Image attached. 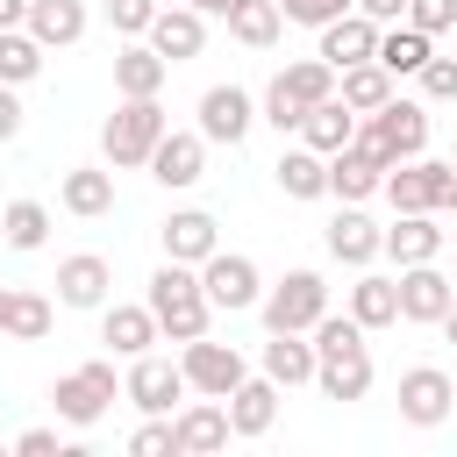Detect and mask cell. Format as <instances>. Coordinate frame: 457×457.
Wrapping results in <instances>:
<instances>
[{
    "instance_id": "46",
    "label": "cell",
    "mask_w": 457,
    "mask_h": 457,
    "mask_svg": "<svg viewBox=\"0 0 457 457\" xmlns=\"http://www.w3.org/2000/svg\"><path fill=\"white\" fill-rule=\"evenodd\" d=\"M14 450H21V457H50V450H57V428H21Z\"/></svg>"
},
{
    "instance_id": "7",
    "label": "cell",
    "mask_w": 457,
    "mask_h": 457,
    "mask_svg": "<svg viewBox=\"0 0 457 457\" xmlns=\"http://www.w3.org/2000/svg\"><path fill=\"white\" fill-rule=\"evenodd\" d=\"M200 293L214 300V314H243L264 300V278L243 250H214V257H200Z\"/></svg>"
},
{
    "instance_id": "22",
    "label": "cell",
    "mask_w": 457,
    "mask_h": 457,
    "mask_svg": "<svg viewBox=\"0 0 457 457\" xmlns=\"http://www.w3.org/2000/svg\"><path fill=\"white\" fill-rule=\"evenodd\" d=\"M107 286H114V264L93 257V250H79V257L57 264V300L64 307H107Z\"/></svg>"
},
{
    "instance_id": "19",
    "label": "cell",
    "mask_w": 457,
    "mask_h": 457,
    "mask_svg": "<svg viewBox=\"0 0 457 457\" xmlns=\"http://www.w3.org/2000/svg\"><path fill=\"white\" fill-rule=\"evenodd\" d=\"M371 50H378V21H371V14H357V7H350V14L321 21V50H314L321 64H336V71H343V64H364Z\"/></svg>"
},
{
    "instance_id": "44",
    "label": "cell",
    "mask_w": 457,
    "mask_h": 457,
    "mask_svg": "<svg viewBox=\"0 0 457 457\" xmlns=\"http://www.w3.org/2000/svg\"><path fill=\"white\" fill-rule=\"evenodd\" d=\"M414 79H421V93H428V100H457V57H428Z\"/></svg>"
},
{
    "instance_id": "40",
    "label": "cell",
    "mask_w": 457,
    "mask_h": 457,
    "mask_svg": "<svg viewBox=\"0 0 457 457\" xmlns=\"http://www.w3.org/2000/svg\"><path fill=\"white\" fill-rule=\"evenodd\" d=\"M300 114H307V107H300V100L271 79V86H264V100H257V121H271L278 136H300Z\"/></svg>"
},
{
    "instance_id": "45",
    "label": "cell",
    "mask_w": 457,
    "mask_h": 457,
    "mask_svg": "<svg viewBox=\"0 0 457 457\" xmlns=\"http://www.w3.org/2000/svg\"><path fill=\"white\" fill-rule=\"evenodd\" d=\"M150 14H157V0H107L114 36H143V29H150Z\"/></svg>"
},
{
    "instance_id": "43",
    "label": "cell",
    "mask_w": 457,
    "mask_h": 457,
    "mask_svg": "<svg viewBox=\"0 0 457 457\" xmlns=\"http://www.w3.org/2000/svg\"><path fill=\"white\" fill-rule=\"evenodd\" d=\"M400 21H414L421 36H443L450 21H457V0H407V14Z\"/></svg>"
},
{
    "instance_id": "3",
    "label": "cell",
    "mask_w": 457,
    "mask_h": 457,
    "mask_svg": "<svg viewBox=\"0 0 457 457\" xmlns=\"http://www.w3.org/2000/svg\"><path fill=\"white\" fill-rule=\"evenodd\" d=\"M357 143H364L371 157H386V164H400V157H421V150H428V107L393 93L386 107H371V114L357 121Z\"/></svg>"
},
{
    "instance_id": "55",
    "label": "cell",
    "mask_w": 457,
    "mask_h": 457,
    "mask_svg": "<svg viewBox=\"0 0 457 457\" xmlns=\"http://www.w3.org/2000/svg\"><path fill=\"white\" fill-rule=\"evenodd\" d=\"M450 29H457V21H450Z\"/></svg>"
},
{
    "instance_id": "38",
    "label": "cell",
    "mask_w": 457,
    "mask_h": 457,
    "mask_svg": "<svg viewBox=\"0 0 457 457\" xmlns=\"http://www.w3.org/2000/svg\"><path fill=\"white\" fill-rule=\"evenodd\" d=\"M50 321H57V314H50L43 293H14V307H7V336H14V343H43Z\"/></svg>"
},
{
    "instance_id": "52",
    "label": "cell",
    "mask_w": 457,
    "mask_h": 457,
    "mask_svg": "<svg viewBox=\"0 0 457 457\" xmlns=\"http://www.w3.org/2000/svg\"><path fill=\"white\" fill-rule=\"evenodd\" d=\"M7 307H14V286H0V336H7Z\"/></svg>"
},
{
    "instance_id": "24",
    "label": "cell",
    "mask_w": 457,
    "mask_h": 457,
    "mask_svg": "<svg viewBox=\"0 0 457 457\" xmlns=\"http://www.w3.org/2000/svg\"><path fill=\"white\" fill-rule=\"evenodd\" d=\"M57 200H64V214L100 221V214H114V171H100V164H71L64 186H57Z\"/></svg>"
},
{
    "instance_id": "26",
    "label": "cell",
    "mask_w": 457,
    "mask_h": 457,
    "mask_svg": "<svg viewBox=\"0 0 457 457\" xmlns=\"http://www.w3.org/2000/svg\"><path fill=\"white\" fill-rule=\"evenodd\" d=\"M371 57H378V64H386L393 79H414V71H421V64L436 57V36H421L414 21H386V29H378V50H371Z\"/></svg>"
},
{
    "instance_id": "50",
    "label": "cell",
    "mask_w": 457,
    "mask_h": 457,
    "mask_svg": "<svg viewBox=\"0 0 457 457\" xmlns=\"http://www.w3.org/2000/svg\"><path fill=\"white\" fill-rule=\"evenodd\" d=\"M186 7H200V14H221V21H228V14L243 7V0H186Z\"/></svg>"
},
{
    "instance_id": "32",
    "label": "cell",
    "mask_w": 457,
    "mask_h": 457,
    "mask_svg": "<svg viewBox=\"0 0 457 457\" xmlns=\"http://www.w3.org/2000/svg\"><path fill=\"white\" fill-rule=\"evenodd\" d=\"M271 179H278L286 200H321V193H328V157L300 143V150H286V157L271 164Z\"/></svg>"
},
{
    "instance_id": "29",
    "label": "cell",
    "mask_w": 457,
    "mask_h": 457,
    "mask_svg": "<svg viewBox=\"0 0 457 457\" xmlns=\"http://www.w3.org/2000/svg\"><path fill=\"white\" fill-rule=\"evenodd\" d=\"M336 100H343L350 114H371V107H386V100H393V71H386L378 57L343 64V71H336Z\"/></svg>"
},
{
    "instance_id": "39",
    "label": "cell",
    "mask_w": 457,
    "mask_h": 457,
    "mask_svg": "<svg viewBox=\"0 0 457 457\" xmlns=\"http://www.w3.org/2000/svg\"><path fill=\"white\" fill-rule=\"evenodd\" d=\"M307 336H314V357H343V350H364V328H357L350 314H321Z\"/></svg>"
},
{
    "instance_id": "20",
    "label": "cell",
    "mask_w": 457,
    "mask_h": 457,
    "mask_svg": "<svg viewBox=\"0 0 457 457\" xmlns=\"http://www.w3.org/2000/svg\"><path fill=\"white\" fill-rule=\"evenodd\" d=\"M221 407H228V436H271V421H278V386H271L264 371H257V378L243 371V386H236Z\"/></svg>"
},
{
    "instance_id": "13",
    "label": "cell",
    "mask_w": 457,
    "mask_h": 457,
    "mask_svg": "<svg viewBox=\"0 0 457 457\" xmlns=\"http://www.w3.org/2000/svg\"><path fill=\"white\" fill-rule=\"evenodd\" d=\"M250 121H257V100H250L243 86H207V93H200V136H207V143H228V150H236V143L250 136Z\"/></svg>"
},
{
    "instance_id": "4",
    "label": "cell",
    "mask_w": 457,
    "mask_h": 457,
    "mask_svg": "<svg viewBox=\"0 0 457 457\" xmlns=\"http://www.w3.org/2000/svg\"><path fill=\"white\" fill-rule=\"evenodd\" d=\"M50 400H57V421H71V428H93L114 400H121V378H114V364L107 357H93V364H79V371H64L57 386H50Z\"/></svg>"
},
{
    "instance_id": "14",
    "label": "cell",
    "mask_w": 457,
    "mask_h": 457,
    "mask_svg": "<svg viewBox=\"0 0 457 457\" xmlns=\"http://www.w3.org/2000/svg\"><path fill=\"white\" fill-rule=\"evenodd\" d=\"M321 243H328V257H336V264H350V271H364V264L378 257V243H386V228H378V221H371V214H364L357 200H343V214H336V221L321 228Z\"/></svg>"
},
{
    "instance_id": "30",
    "label": "cell",
    "mask_w": 457,
    "mask_h": 457,
    "mask_svg": "<svg viewBox=\"0 0 457 457\" xmlns=\"http://www.w3.org/2000/svg\"><path fill=\"white\" fill-rule=\"evenodd\" d=\"M357 328H393L400 321V286L393 278H378V271H357V286H350V307H343Z\"/></svg>"
},
{
    "instance_id": "1",
    "label": "cell",
    "mask_w": 457,
    "mask_h": 457,
    "mask_svg": "<svg viewBox=\"0 0 457 457\" xmlns=\"http://www.w3.org/2000/svg\"><path fill=\"white\" fill-rule=\"evenodd\" d=\"M143 307L157 314V343H193V336H207V321H214V300L200 293V264H171V257L150 271Z\"/></svg>"
},
{
    "instance_id": "42",
    "label": "cell",
    "mask_w": 457,
    "mask_h": 457,
    "mask_svg": "<svg viewBox=\"0 0 457 457\" xmlns=\"http://www.w3.org/2000/svg\"><path fill=\"white\" fill-rule=\"evenodd\" d=\"M357 0H278V14L286 21H300V29H321V21H336V14H350Z\"/></svg>"
},
{
    "instance_id": "9",
    "label": "cell",
    "mask_w": 457,
    "mask_h": 457,
    "mask_svg": "<svg viewBox=\"0 0 457 457\" xmlns=\"http://www.w3.org/2000/svg\"><path fill=\"white\" fill-rule=\"evenodd\" d=\"M143 171H150L164 193H186V186H200V171H207V136H200V129H164Z\"/></svg>"
},
{
    "instance_id": "54",
    "label": "cell",
    "mask_w": 457,
    "mask_h": 457,
    "mask_svg": "<svg viewBox=\"0 0 457 457\" xmlns=\"http://www.w3.org/2000/svg\"><path fill=\"white\" fill-rule=\"evenodd\" d=\"M450 171H457V150H450Z\"/></svg>"
},
{
    "instance_id": "18",
    "label": "cell",
    "mask_w": 457,
    "mask_h": 457,
    "mask_svg": "<svg viewBox=\"0 0 457 457\" xmlns=\"http://www.w3.org/2000/svg\"><path fill=\"white\" fill-rule=\"evenodd\" d=\"M157 243H164V257H171V264H200V257H214V250H221V236H214V214H207V207H179V214H164Z\"/></svg>"
},
{
    "instance_id": "6",
    "label": "cell",
    "mask_w": 457,
    "mask_h": 457,
    "mask_svg": "<svg viewBox=\"0 0 457 457\" xmlns=\"http://www.w3.org/2000/svg\"><path fill=\"white\" fill-rule=\"evenodd\" d=\"M257 307H264V328H300V336H307V328L328 314V278H321V271H286Z\"/></svg>"
},
{
    "instance_id": "12",
    "label": "cell",
    "mask_w": 457,
    "mask_h": 457,
    "mask_svg": "<svg viewBox=\"0 0 457 457\" xmlns=\"http://www.w3.org/2000/svg\"><path fill=\"white\" fill-rule=\"evenodd\" d=\"M143 43L164 57V64H186V57H200V43H207V14L200 7H157L150 14V29H143Z\"/></svg>"
},
{
    "instance_id": "17",
    "label": "cell",
    "mask_w": 457,
    "mask_h": 457,
    "mask_svg": "<svg viewBox=\"0 0 457 457\" xmlns=\"http://www.w3.org/2000/svg\"><path fill=\"white\" fill-rule=\"evenodd\" d=\"M386 171H393V164L371 157L357 136H350L343 150H328V193H336V200H371V193L386 186Z\"/></svg>"
},
{
    "instance_id": "11",
    "label": "cell",
    "mask_w": 457,
    "mask_h": 457,
    "mask_svg": "<svg viewBox=\"0 0 457 457\" xmlns=\"http://www.w3.org/2000/svg\"><path fill=\"white\" fill-rule=\"evenodd\" d=\"M450 407H457V378H450V371H436V364L400 371V421H414V428H443Z\"/></svg>"
},
{
    "instance_id": "49",
    "label": "cell",
    "mask_w": 457,
    "mask_h": 457,
    "mask_svg": "<svg viewBox=\"0 0 457 457\" xmlns=\"http://www.w3.org/2000/svg\"><path fill=\"white\" fill-rule=\"evenodd\" d=\"M29 21V0H0V29H21Z\"/></svg>"
},
{
    "instance_id": "8",
    "label": "cell",
    "mask_w": 457,
    "mask_h": 457,
    "mask_svg": "<svg viewBox=\"0 0 457 457\" xmlns=\"http://www.w3.org/2000/svg\"><path fill=\"white\" fill-rule=\"evenodd\" d=\"M179 371H186V393L228 400V393L243 386V350H236V343H207V336H193V343H179Z\"/></svg>"
},
{
    "instance_id": "34",
    "label": "cell",
    "mask_w": 457,
    "mask_h": 457,
    "mask_svg": "<svg viewBox=\"0 0 457 457\" xmlns=\"http://www.w3.org/2000/svg\"><path fill=\"white\" fill-rule=\"evenodd\" d=\"M0 236H7V250H43L50 243V207L43 200H7L0 207Z\"/></svg>"
},
{
    "instance_id": "21",
    "label": "cell",
    "mask_w": 457,
    "mask_h": 457,
    "mask_svg": "<svg viewBox=\"0 0 457 457\" xmlns=\"http://www.w3.org/2000/svg\"><path fill=\"white\" fill-rule=\"evenodd\" d=\"M164 79H171V64H164L150 43L129 36V43L114 50V93H121V100H150V93H164Z\"/></svg>"
},
{
    "instance_id": "33",
    "label": "cell",
    "mask_w": 457,
    "mask_h": 457,
    "mask_svg": "<svg viewBox=\"0 0 457 457\" xmlns=\"http://www.w3.org/2000/svg\"><path fill=\"white\" fill-rule=\"evenodd\" d=\"M314 386H321V400H364V393H371V350L321 357V364H314Z\"/></svg>"
},
{
    "instance_id": "5",
    "label": "cell",
    "mask_w": 457,
    "mask_h": 457,
    "mask_svg": "<svg viewBox=\"0 0 457 457\" xmlns=\"http://www.w3.org/2000/svg\"><path fill=\"white\" fill-rule=\"evenodd\" d=\"M450 186H457V171H450V157L436 164V157H400L393 171H386V200H393V214H436L443 200H450Z\"/></svg>"
},
{
    "instance_id": "23",
    "label": "cell",
    "mask_w": 457,
    "mask_h": 457,
    "mask_svg": "<svg viewBox=\"0 0 457 457\" xmlns=\"http://www.w3.org/2000/svg\"><path fill=\"white\" fill-rule=\"evenodd\" d=\"M86 21H93L86 0H29V21H21V29H29L43 50H71V43L86 36Z\"/></svg>"
},
{
    "instance_id": "35",
    "label": "cell",
    "mask_w": 457,
    "mask_h": 457,
    "mask_svg": "<svg viewBox=\"0 0 457 457\" xmlns=\"http://www.w3.org/2000/svg\"><path fill=\"white\" fill-rule=\"evenodd\" d=\"M278 29H286L278 0H243V7L228 14V36H236L243 50H271V43H278Z\"/></svg>"
},
{
    "instance_id": "48",
    "label": "cell",
    "mask_w": 457,
    "mask_h": 457,
    "mask_svg": "<svg viewBox=\"0 0 457 457\" xmlns=\"http://www.w3.org/2000/svg\"><path fill=\"white\" fill-rule=\"evenodd\" d=\"M357 14H371V21L386 29V21H400V14H407V0H357Z\"/></svg>"
},
{
    "instance_id": "10",
    "label": "cell",
    "mask_w": 457,
    "mask_h": 457,
    "mask_svg": "<svg viewBox=\"0 0 457 457\" xmlns=\"http://www.w3.org/2000/svg\"><path fill=\"white\" fill-rule=\"evenodd\" d=\"M121 400L129 407H143V414H171L179 400H186V371L171 364V357H129V378H121Z\"/></svg>"
},
{
    "instance_id": "51",
    "label": "cell",
    "mask_w": 457,
    "mask_h": 457,
    "mask_svg": "<svg viewBox=\"0 0 457 457\" xmlns=\"http://www.w3.org/2000/svg\"><path fill=\"white\" fill-rule=\"evenodd\" d=\"M436 328H443V336H450V343H457V300H450V307H443V321H436Z\"/></svg>"
},
{
    "instance_id": "47",
    "label": "cell",
    "mask_w": 457,
    "mask_h": 457,
    "mask_svg": "<svg viewBox=\"0 0 457 457\" xmlns=\"http://www.w3.org/2000/svg\"><path fill=\"white\" fill-rule=\"evenodd\" d=\"M21 136V100H14V86H0V143H14Z\"/></svg>"
},
{
    "instance_id": "16",
    "label": "cell",
    "mask_w": 457,
    "mask_h": 457,
    "mask_svg": "<svg viewBox=\"0 0 457 457\" xmlns=\"http://www.w3.org/2000/svg\"><path fill=\"white\" fill-rule=\"evenodd\" d=\"M171 450L179 457H207V450H228V407L221 400H193V407H179L171 414Z\"/></svg>"
},
{
    "instance_id": "2",
    "label": "cell",
    "mask_w": 457,
    "mask_h": 457,
    "mask_svg": "<svg viewBox=\"0 0 457 457\" xmlns=\"http://www.w3.org/2000/svg\"><path fill=\"white\" fill-rule=\"evenodd\" d=\"M164 129H171V121H164V107H157V93H150V100H121V107L107 114V129H100V150H107L114 171H143Z\"/></svg>"
},
{
    "instance_id": "27",
    "label": "cell",
    "mask_w": 457,
    "mask_h": 457,
    "mask_svg": "<svg viewBox=\"0 0 457 457\" xmlns=\"http://www.w3.org/2000/svg\"><path fill=\"white\" fill-rule=\"evenodd\" d=\"M100 343L114 350V357H143L150 343H157V314L150 307H100Z\"/></svg>"
},
{
    "instance_id": "53",
    "label": "cell",
    "mask_w": 457,
    "mask_h": 457,
    "mask_svg": "<svg viewBox=\"0 0 457 457\" xmlns=\"http://www.w3.org/2000/svg\"><path fill=\"white\" fill-rule=\"evenodd\" d=\"M443 207H457V186H450V200H443Z\"/></svg>"
},
{
    "instance_id": "15",
    "label": "cell",
    "mask_w": 457,
    "mask_h": 457,
    "mask_svg": "<svg viewBox=\"0 0 457 457\" xmlns=\"http://www.w3.org/2000/svg\"><path fill=\"white\" fill-rule=\"evenodd\" d=\"M400 321H421V328H436L443 321V307L457 300V286L436 271V264H400Z\"/></svg>"
},
{
    "instance_id": "25",
    "label": "cell",
    "mask_w": 457,
    "mask_h": 457,
    "mask_svg": "<svg viewBox=\"0 0 457 457\" xmlns=\"http://www.w3.org/2000/svg\"><path fill=\"white\" fill-rule=\"evenodd\" d=\"M378 250L393 264H436L443 257V228H436V214H393V228H386Z\"/></svg>"
},
{
    "instance_id": "31",
    "label": "cell",
    "mask_w": 457,
    "mask_h": 457,
    "mask_svg": "<svg viewBox=\"0 0 457 457\" xmlns=\"http://www.w3.org/2000/svg\"><path fill=\"white\" fill-rule=\"evenodd\" d=\"M350 136H357V114H350L336 93H328V100H314V107L300 114V143H307V150H321V157H328V150H343Z\"/></svg>"
},
{
    "instance_id": "28",
    "label": "cell",
    "mask_w": 457,
    "mask_h": 457,
    "mask_svg": "<svg viewBox=\"0 0 457 457\" xmlns=\"http://www.w3.org/2000/svg\"><path fill=\"white\" fill-rule=\"evenodd\" d=\"M314 343H300V328H271V343H264V378L286 393V386H307L314 378Z\"/></svg>"
},
{
    "instance_id": "36",
    "label": "cell",
    "mask_w": 457,
    "mask_h": 457,
    "mask_svg": "<svg viewBox=\"0 0 457 457\" xmlns=\"http://www.w3.org/2000/svg\"><path fill=\"white\" fill-rule=\"evenodd\" d=\"M43 71V43L29 29H0V86H29Z\"/></svg>"
},
{
    "instance_id": "37",
    "label": "cell",
    "mask_w": 457,
    "mask_h": 457,
    "mask_svg": "<svg viewBox=\"0 0 457 457\" xmlns=\"http://www.w3.org/2000/svg\"><path fill=\"white\" fill-rule=\"evenodd\" d=\"M278 86H286L300 107H314V100H328V93H336V64H321V57H293V64L278 71Z\"/></svg>"
},
{
    "instance_id": "41",
    "label": "cell",
    "mask_w": 457,
    "mask_h": 457,
    "mask_svg": "<svg viewBox=\"0 0 457 457\" xmlns=\"http://www.w3.org/2000/svg\"><path fill=\"white\" fill-rule=\"evenodd\" d=\"M129 457H179V450H171V414H150V421L129 436Z\"/></svg>"
}]
</instances>
